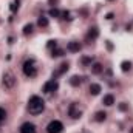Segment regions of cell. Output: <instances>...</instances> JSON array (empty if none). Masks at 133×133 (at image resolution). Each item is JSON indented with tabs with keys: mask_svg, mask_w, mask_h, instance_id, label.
<instances>
[{
	"mask_svg": "<svg viewBox=\"0 0 133 133\" xmlns=\"http://www.w3.org/2000/svg\"><path fill=\"white\" fill-rule=\"evenodd\" d=\"M37 25L42 26V28H46V26H48V19H46L45 16H40V17L37 19Z\"/></svg>",
	"mask_w": 133,
	"mask_h": 133,
	"instance_id": "cell-14",
	"label": "cell"
},
{
	"mask_svg": "<svg viewBox=\"0 0 133 133\" xmlns=\"http://www.w3.org/2000/svg\"><path fill=\"white\" fill-rule=\"evenodd\" d=\"M45 110V102L39 96H31L28 101V111L31 115H39Z\"/></svg>",
	"mask_w": 133,
	"mask_h": 133,
	"instance_id": "cell-1",
	"label": "cell"
},
{
	"mask_svg": "<svg viewBox=\"0 0 133 133\" xmlns=\"http://www.w3.org/2000/svg\"><path fill=\"white\" fill-rule=\"evenodd\" d=\"M99 93H101V85L99 84H91V85H90V95L98 96Z\"/></svg>",
	"mask_w": 133,
	"mask_h": 133,
	"instance_id": "cell-10",
	"label": "cell"
},
{
	"mask_svg": "<svg viewBox=\"0 0 133 133\" xmlns=\"http://www.w3.org/2000/svg\"><path fill=\"white\" fill-rule=\"evenodd\" d=\"M20 133H36V125L31 122H25L20 127Z\"/></svg>",
	"mask_w": 133,
	"mask_h": 133,
	"instance_id": "cell-7",
	"label": "cell"
},
{
	"mask_svg": "<svg viewBox=\"0 0 133 133\" xmlns=\"http://www.w3.org/2000/svg\"><path fill=\"white\" fill-rule=\"evenodd\" d=\"M53 57H59V56H64V50L62 48H53V54H51Z\"/></svg>",
	"mask_w": 133,
	"mask_h": 133,
	"instance_id": "cell-18",
	"label": "cell"
},
{
	"mask_svg": "<svg viewBox=\"0 0 133 133\" xmlns=\"http://www.w3.org/2000/svg\"><path fill=\"white\" fill-rule=\"evenodd\" d=\"M98 34H99V31H98V28L96 26H93V28H90V31H88V34H87V39L90 40H93V39H96L98 37Z\"/></svg>",
	"mask_w": 133,
	"mask_h": 133,
	"instance_id": "cell-12",
	"label": "cell"
},
{
	"mask_svg": "<svg viewBox=\"0 0 133 133\" xmlns=\"http://www.w3.org/2000/svg\"><path fill=\"white\" fill-rule=\"evenodd\" d=\"M82 79H84L82 76H73V77L70 79V84H71L73 87H79V85L82 84Z\"/></svg>",
	"mask_w": 133,
	"mask_h": 133,
	"instance_id": "cell-11",
	"label": "cell"
},
{
	"mask_svg": "<svg viewBox=\"0 0 133 133\" xmlns=\"http://www.w3.org/2000/svg\"><path fill=\"white\" fill-rule=\"evenodd\" d=\"M121 70H122L124 73L130 71V70H132V62H130V61H124V62L121 64Z\"/></svg>",
	"mask_w": 133,
	"mask_h": 133,
	"instance_id": "cell-15",
	"label": "cell"
},
{
	"mask_svg": "<svg viewBox=\"0 0 133 133\" xmlns=\"http://www.w3.org/2000/svg\"><path fill=\"white\" fill-rule=\"evenodd\" d=\"M102 70H104V66L101 65L99 62H96V64L91 65V73L93 74H99V73H102Z\"/></svg>",
	"mask_w": 133,
	"mask_h": 133,
	"instance_id": "cell-13",
	"label": "cell"
},
{
	"mask_svg": "<svg viewBox=\"0 0 133 133\" xmlns=\"http://www.w3.org/2000/svg\"><path fill=\"white\" fill-rule=\"evenodd\" d=\"M2 84L6 90H12L14 85H16V76L11 73V71H6L3 73V77H2Z\"/></svg>",
	"mask_w": 133,
	"mask_h": 133,
	"instance_id": "cell-3",
	"label": "cell"
},
{
	"mask_svg": "<svg viewBox=\"0 0 133 133\" xmlns=\"http://www.w3.org/2000/svg\"><path fill=\"white\" fill-rule=\"evenodd\" d=\"M5 119H6V111L3 108H0V122H3Z\"/></svg>",
	"mask_w": 133,
	"mask_h": 133,
	"instance_id": "cell-22",
	"label": "cell"
},
{
	"mask_svg": "<svg viewBox=\"0 0 133 133\" xmlns=\"http://www.w3.org/2000/svg\"><path fill=\"white\" fill-rule=\"evenodd\" d=\"M102 102H104L105 105H108V107H110V105H113V104H115V98H113L111 95H107V96H104Z\"/></svg>",
	"mask_w": 133,
	"mask_h": 133,
	"instance_id": "cell-17",
	"label": "cell"
},
{
	"mask_svg": "<svg viewBox=\"0 0 133 133\" xmlns=\"http://www.w3.org/2000/svg\"><path fill=\"white\" fill-rule=\"evenodd\" d=\"M64 130V124L61 121H51L46 125V132L48 133H61Z\"/></svg>",
	"mask_w": 133,
	"mask_h": 133,
	"instance_id": "cell-4",
	"label": "cell"
},
{
	"mask_svg": "<svg viewBox=\"0 0 133 133\" xmlns=\"http://www.w3.org/2000/svg\"><path fill=\"white\" fill-rule=\"evenodd\" d=\"M0 132H2V130H0Z\"/></svg>",
	"mask_w": 133,
	"mask_h": 133,
	"instance_id": "cell-29",
	"label": "cell"
},
{
	"mask_svg": "<svg viewBox=\"0 0 133 133\" xmlns=\"http://www.w3.org/2000/svg\"><path fill=\"white\" fill-rule=\"evenodd\" d=\"M82 62H84V64H88V62H90V59H88V57H84V59H82Z\"/></svg>",
	"mask_w": 133,
	"mask_h": 133,
	"instance_id": "cell-26",
	"label": "cell"
},
{
	"mask_svg": "<svg viewBox=\"0 0 133 133\" xmlns=\"http://www.w3.org/2000/svg\"><path fill=\"white\" fill-rule=\"evenodd\" d=\"M68 66H70V65H68V62H65V64H61V65H59V68H57V70L53 73V76H54V77H57V76L64 74L66 70H68Z\"/></svg>",
	"mask_w": 133,
	"mask_h": 133,
	"instance_id": "cell-9",
	"label": "cell"
},
{
	"mask_svg": "<svg viewBox=\"0 0 133 133\" xmlns=\"http://www.w3.org/2000/svg\"><path fill=\"white\" fill-rule=\"evenodd\" d=\"M19 9V2H12L11 3V11L14 12V11H17Z\"/></svg>",
	"mask_w": 133,
	"mask_h": 133,
	"instance_id": "cell-23",
	"label": "cell"
},
{
	"mask_svg": "<svg viewBox=\"0 0 133 133\" xmlns=\"http://www.w3.org/2000/svg\"><path fill=\"white\" fill-rule=\"evenodd\" d=\"M61 12H62V11L56 9V8H51V9H50V16H51V17H61Z\"/></svg>",
	"mask_w": 133,
	"mask_h": 133,
	"instance_id": "cell-20",
	"label": "cell"
},
{
	"mask_svg": "<svg viewBox=\"0 0 133 133\" xmlns=\"http://www.w3.org/2000/svg\"><path fill=\"white\" fill-rule=\"evenodd\" d=\"M61 16H62V19H65V20H71V19H73L71 14H70V11H62Z\"/></svg>",
	"mask_w": 133,
	"mask_h": 133,
	"instance_id": "cell-21",
	"label": "cell"
},
{
	"mask_svg": "<svg viewBox=\"0 0 133 133\" xmlns=\"http://www.w3.org/2000/svg\"><path fill=\"white\" fill-rule=\"evenodd\" d=\"M50 3H57V0H50Z\"/></svg>",
	"mask_w": 133,
	"mask_h": 133,
	"instance_id": "cell-27",
	"label": "cell"
},
{
	"mask_svg": "<svg viewBox=\"0 0 133 133\" xmlns=\"http://www.w3.org/2000/svg\"><path fill=\"white\" fill-rule=\"evenodd\" d=\"M95 119H96L98 122H102V121H105V119H107V113H105V111H98V113L95 115Z\"/></svg>",
	"mask_w": 133,
	"mask_h": 133,
	"instance_id": "cell-16",
	"label": "cell"
},
{
	"mask_svg": "<svg viewBox=\"0 0 133 133\" xmlns=\"http://www.w3.org/2000/svg\"><path fill=\"white\" fill-rule=\"evenodd\" d=\"M57 88H59V84H57V81H54V79L48 81V82L43 85V91H45V93H53V91H56Z\"/></svg>",
	"mask_w": 133,
	"mask_h": 133,
	"instance_id": "cell-6",
	"label": "cell"
},
{
	"mask_svg": "<svg viewBox=\"0 0 133 133\" xmlns=\"http://www.w3.org/2000/svg\"><path fill=\"white\" fill-rule=\"evenodd\" d=\"M68 113H70V116H71L73 119H79V118L82 116V110L77 107V104H71L70 108H68Z\"/></svg>",
	"mask_w": 133,
	"mask_h": 133,
	"instance_id": "cell-5",
	"label": "cell"
},
{
	"mask_svg": "<svg viewBox=\"0 0 133 133\" xmlns=\"http://www.w3.org/2000/svg\"><path fill=\"white\" fill-rule=\"evenodd\" d=\"M56 46H57L56 40H50V42H48V48H56Z\"/></svg>",
	"mask_w": 133,
	"mask_h": 133,
	"instance_id": "cell-24",
	"label": "cell"
},
{
	"mask_svg": "<svg viewBox=\"0 0 133 133\" xmlns=\"http://www.w3.org/2000/svg\"><path fill=\"white\" fill-rule=\"evenodd\" d=\"M23 74L28 76V77H34L37 74V65H36L34 59L25 61V64H23Z\"/></svg>",
	"mask_w": 133,
	"mask_h": 133,
	"instance_id": "cell-2",
	"label": "cell"
},
{
	"mask_svg": "<svg viewBox=\"0 0 133 133\" xmlns=\"http://www.w3.org/2000/svg\"><path fill=\"white\" fill-rule=\"evenodd\" d=\"M33 23H26V25H25V26H23V34H25V36H28V34H31L33 33Z\"/></svg>",
	"mask_w": 133,
	"mask_h": 133,
	"instance_id": "cell-19",
	"label": "cell"
},
{
	"mask_svg": "<svg viewBox=\"0 0 133 133\" xmlns=\"http://www.w3.org/2000/svg\"><path fill=\"white\" fill-rule=\"evenodd\" d=\"M81 48H82V45H81L79 42H74V40H73V42H70V43L66 45V50H68V51H71V53H79V51H81Z\"/></svg>",
	"mask_w": 133,
	"mask_h": 133,
	"instance_id": "cell-8",
	"label": "cell"
},
{
	"mask_svg": "<svg viewBox=\"0 0 133 133\" xmlns=\"http://www.w3.org/2000/svg\"><path fill=\"white\" fill-rule=\"evenodd\" d=\"M110 2H111V0H110Z\"/></svg>",
	"mask_w": 133,
	"mask_h": 133,
	"instance_id": "cell-28",
	"label": "cell"
},
{
	"mask_svg": "<svg viewBox=\"0 0 133 133\" xmlns=\"http://www.w3.org/2000/svg\"><path fill=\"white\" fill-rule=\"evenodd\" d=\"M107 19H108V20L113 19V12H108V14H107Z\"/></svg>",
	"mask_w": 133,
	"mask_h": 133,
	"instance_id": "cell-25",
	"label": "cell"
}]
</instances>
